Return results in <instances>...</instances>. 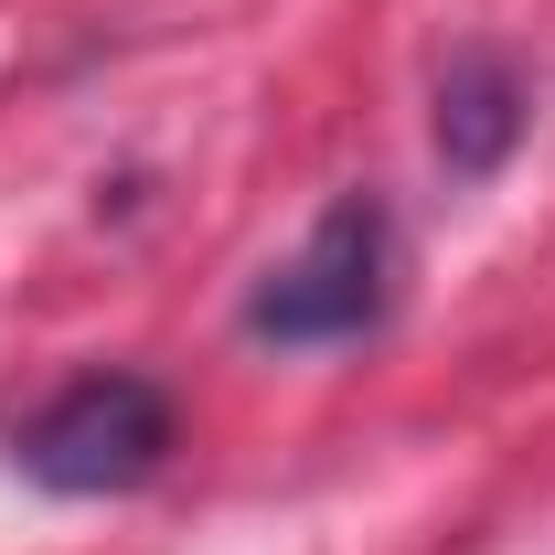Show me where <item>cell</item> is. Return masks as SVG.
Returning <instances> with one entry per match:
<instances>
[{
	"mask_svg": "<svg viewBox=\"0 0 555 555\" xmlns=\"http://www.w3.org/2000/svg\"><path fill=\"white\" fill-rule=\"evenodd\" d=\"M11 460L43 491H129L171 460V396L139 385V374H75L65 396L33 406Z\"/></svg>",
	"mask_w": 555,
	"mask_h": 555,
	"instance_id": "cell-1",
	"label": "cell"
},
{
	"mask_svg": "<svg viewBox=\"0 0 555 555\" xmlns=\"http://www.w3.org/2000/svg\"><path fill=\"white\" fill-rule=\"evenodd\" d=\"M374 310H385V204L343 193L299 235V257L257 288L246 321L268 343H352V332H374Z\"/></svg>",
	"mask_w": 555,
	"mask_h": 555,
	"instance_id": "cell-2",
	"label": "cell"
},
{
	"mask_svg": "<svg viewBox=\"0 0 555 555\" xmlns=\"http://www.w3.org/2000/svg\"><path fill=\"white\" fill-rule=\"evenodd\" d=\"M438 139H449V160H502V139H513V86L502 65H460L449 75V96H438Z\"/></svg>",
	"mask_w": 555,
	"mask_h": 555,
	"instance_id": "cell-3",
	"label": "cell"
}]
</instances>
